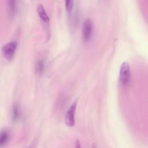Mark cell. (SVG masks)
<instances>
[{"label": "cell", "instance_id": "9", "mask_svg": "<svg viewBox=\"0 0 148 148\" xmlns=\"http://www.w3.org/2000/svg\"><path fill=\"white\" fill-rule=\"evenodd\" d=\"M45 69V61L42 59L38 60L35 64V71L37 74L41 75L43 73Z\"/></svg>", "mask_w": 148, "mask_h": 148}, {"label": "cell", "instance_id": "7", "mask_svg": "<svg viewBox=\"0 0 148 148\" xmlns=\"http://www.w3.org/2000/svg\"><path fill=\"white\" fill-rule=\"evenodd\" d=\"M9 139V133L6 130H2L0 133V146L5 145Z\"/></svg>", "mask_w": 148, "mask_h": 148}, {"label": "cell", "instance_id": "4", "mask_svg": "<svg viewBox=\"0 0 148 148\" xmlns=\"http://www.w3.org/2000/svg\"><path fill=\"white\" fill-rule=\"evenodd\" d=\"M93 29V24L92 21L89 19H86L82 24V36L83 40L88 41L92 35Z\"/></svg>", "mask_w": 148, "mask_h": 148}, {"label": "cell", "instance_id": "2", "mask_svg": "<svg viewBox=\"0 0 148 148\" xmlns=\"http://www.w3.org/2000/svg\"><path fill=\"white\" fill-rule=\"evenodd\" d=\"M17 43L12 40L6 43L2 47V53L3 57L8 60H10L13 57L17 48Z\"/></svg>", "mask_w": 148, "mask_h": 148}, {"label": "cell", "instance_id": "10", "mask_svg": "<svg viewBox=\"0 0 148 148\" xmlns=\"http://www.w3.org/2000/svg\"><path fill=\"white\" fill-rule=\"evenodd\" d=\"M73 6V1L66 0L65 1V8L68 12H71Z\"/></svg>", "mask_w": 148, "mask_h": 148}, {"label": "cell", "instance_id": "1", "mask_svg": "<svg viewBox=\"0 0 148 148\" xmlns=\"http://www.w3.org/2000/svg\"><path fill=\"white\" fill-rule=\"evenodd\" d=\"M119 79L121 83L127 85L129 83L131 79V71L129 64L124 61L121 63L119 70Z\"/></svg>", "mask_w": 148, "mask_h": 148}, {"label": "cell", "instance_id": "8", "mask_svg": "<svg viewBox=\"0 0 148 148\" xmlns=\"http://www.w3.org/2000/svg\"><path fill=\"white\" fill-rule=\"evenodd\" d=\"M20 110L19 106L17 103L13 104L12 106V118L13 121H16L20 116Z\"/></svg>", "mask_w": 148, "mask_h": 148}, {"label": "cell", "instance_id": "3", "mask_svg": "<svg viewBox=\"0 0 148 148\" xmlns=\"http://www.w3.org/2000/svg\"><path fill=\"white\" fill-rule=\"evenodd\" d=\"M77 102H73L66 110L65 116V123L67 126L72 127L75 124V113Z\"/></svg>", "mask_w": 148, "mask_h": 148}, {"label": "cell", "instance_id": "5", "mask_svg": "<svg viewBox=\"0 0 148 148\" xmlns=\"http://www.w3.org/2000/svg\"><path fill=\"white\" fill-rule=\"evenodd\" d=\"M37 12L39 18L42 21L45 23H48L49 21V17L43 6L42 4L39 3L37 6Z\"/></svg>", "mask_w": 148, "mask_h": 148}, {"label": "cell", "instance_id": "6", "mask_svg": "<svg viewBox=\"0 0 148 148\" xmlns=\"http://www.w3.org/2000/svg\"><path fill=\"white\" fill-rule=\"evenodd\" d=\"M8 10V13L10 17L14 16L16 10H17V5L16 1L14 0H9L7 2Z\"/></svg>", "mask_w": 148, "mask_h": 148}]
</instances>
